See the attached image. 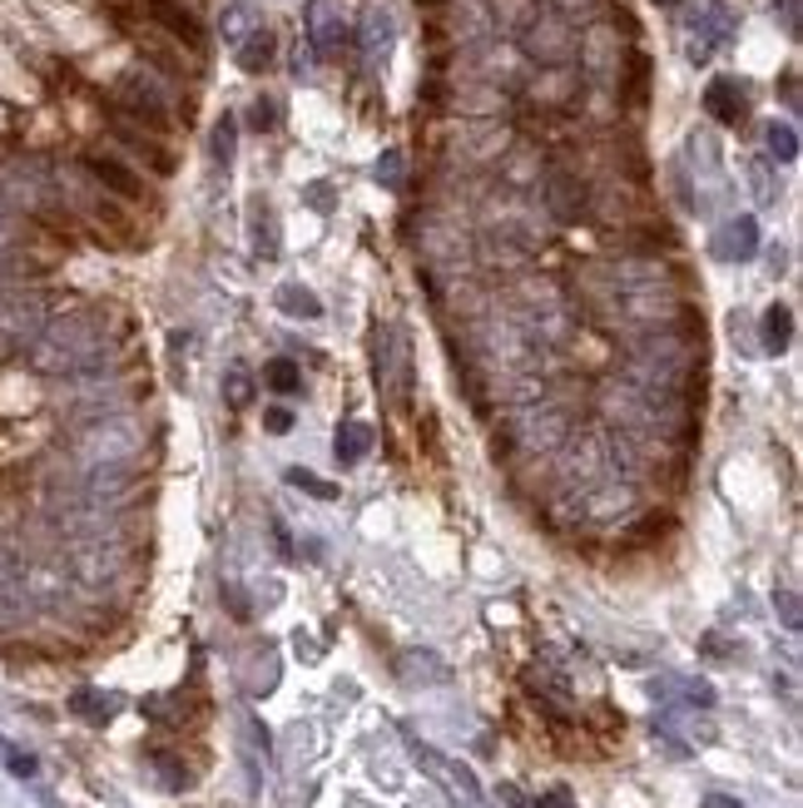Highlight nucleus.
<instances>
[{"instance_id": "obj_19", "label": "nucleus", "mask_w": 803, "mask_h": 808, "mask_svg": "<svg viewBox=\"0 0 803 808\" xmlns=\"http://www.w3.org/2000/svg\"><path fill=\"white\" fill-rule=\"evenodd\" d=\"M278 308H283L287 318H307V323L323 318V303H317L303 283H283V288H278Z\"/></svg>"}, {"instance_id": "obj_20", "label": "nucleus", "mask_w": 803, "mask_h": 808, "mask_svg": "<svg viewBox=\"0 0 803 808\" xmlns=\"http://www.w3.org/2000/svg\"><path fill=\"white\" fill-rule=\"evenodd\" d=\"M793 338V313L783 308V303H773L769 313H763V348L769 352H783Z\"/></svg>"}, {"instance_id": "obj_24", "label": "nucleus", "mask_w": 803, "mask_h": 808, "mask_svg": "<svg viewBox=\"0 0 803 808\" xmlns=\"http://www.w3.org/2000/svg\"><path fill=\"white\" fill-rule=\"evenodd\" d=\"M253 25H263V21H258V11L248 6V0H234V6L224 11V41H228V45H238L248 31H253Z\"/></svg>"}, {"instance_id": "obj_4", "label": "nucleus", "mask_w": 803, "mask_h": 808, "mask_svg": "<svg viewBox=\"0 0 803 808\" xmlns=\"http://www.w3.org/2000/svg\"><path fill=\"white\" fill-rule=\"evenodd\" d=\"M734 35V15L724 0H704L690 15V61H709L714 51H724Z\"/></svg>"}, {"instance_id": "obj_38", "label": "nucleus", "mask_w": 803, "mask_h": 808, "mask_svg": "<svg viewBox=\"0 0 803 808\" xmlns=\"http://www.w3.org/2000/svg\"><path fill=\"white\" fill-rule=\"evenodd\" d=\"M654 6H660V11H674V6H684V0H654Z\"/></svg>"}, {"instance_id": "obj_30", "label": "nucleus", "mask_w": 803, "mask_h": 808, "mask_svg": "<svg viewBox=\"0 0 803 808\" xmlns=\"http://www.w3.org/2000/svg\"><path fill=\"white\" fill-rule=\"evenodd\" d=\"M753 194H759L763 204L779 199V189H773V179H769V164H753Z\"/></svg>"}, {"instance_id": "obj_2", "label": "nucleus", "mask_w": 803, "mask_h": 808, "mask_svg": "<svg viewBox=\"0 0 803 808\" xmlns=\"http://www.w3.org/2000/svg\"><path fill=\"white\" fill-rule=\"evenodd\" d=\"M139 447H144V437L124 417H89L75 437V451L85 467H129L139 457Z\"/></svg>"}, {"instance_id": "obj_9", "label": "nucleus", "mask_w": 803, "mask_h": 808, "mask_svg": "<svg viewBox=\"0 0 803 808\" xmlns=\"http://www.w3.org/2000/svg\"><path fill=\"white\" fill-rule=\"evenodd\" d=\"M704 110H709L719 124H739L744 114H749V95H744L739 80L719 75V80H709V90H704Z\"/></svg>"}, {"instance_id": "obj_35", "label": "nucleus", "mask_w": 803, "mask_h": 808, "mask_svg": "<svg viewBox=\"0 0 803 808\" xmlns=\"http://www.w3.org/2000/svg\"><path fill=\"white\" fill-rule=\"evenodd\" d=\"M704 808H744L739 798H729V794H704Z\"/></svg>"}, {"instance_id": "obj_28", "label": "nucleus", "mask_w": 803, "mask_h": 808, "mask_svg": "<svg viewBox=\"0 0 803 808\" xmlns=\"http://www.w3.org/2000/svg\"><path fill=\"white\" fill-rule=\"evenodd\" d=\"M248 124H253L258 134L278 130V100H268V95H258V100H253V110H248Z\"/></svg>"}, {"instance_id": "obj_11", "label": "nucleus", "mask_w": 803, "mask_h": 808, "mask_svg": "<svg viewBox=\"0 0 803 808\" xmlns=\"http://www.w3.org/2000/svg\"><path fill=\"white\" fill-rule=\"evenodd\" d=\"M397 675H402L406 685H446V679H452V665H446L436 649H406V655L397 659Z\"/></svg>"}, {"instance_id": "obj_29", "label": "nucleus", "mask_w": 803, "mask_h": 808, "mask_svg": "<svg viewBox=\"0 0 803 808\" xmlns=\"http://www.w3.org/2000/svg\"><path fill=\"white\" fill-rule=\"evenodd\" d=\"M773 605H779V615H783V625H789V630L803 625V620H799V596H793V590H779V596H773Z\"/></svg>"}, {"instance_id": "obj_26", "label": "nucleus", "mask_w": 803, "mask_h": 808, "mask_svg": "<svg viewBox=\"0 0 803 808\" xmlns=\"http://www.w3.org/2000/svg\"><path fill=\"white\" fill-rule=\"evenodd\" d=\"M234 140H238V120L234 114H224V120L214 124V160L224 164V170L234 164Z\"/></svg>"}, {"instance_id": "obj_21", "label": "nucleus", "mask_w": 803, "mask_h": 808, "mask_svg": "<svg viewBox=\"0 0 803 808\" xmlns=\"http://www.w3.org/2000/svg\"><path fill=\"white\" fill-rule=\"evenodd\" d=\"M253 249L258 259H278V219L268 204H253Z\"/></svg>"}, {"instance_id": "obj_8", "label": "nucleus", "mask_w": 803, "mask_h": 808, "mask_svg": "<svg viewBox=\"0 0 803 808\" xmlns=\"http://www.w3.org/2000/svg\"><path fill=\"white\" fill-rule=\"evenodd\" d=\"M40 328H45V308H40L35 293H10V298H0V332H10V338H35Z\"/></svg>"}, {"instance_id": "obj_14", "label": "nucleus", "mask_w": 803, "mask_h": 808, "mask_svg": "<svg viewBox=\"0 0 803 808\" xmlns=\"http://www.w3.org/2000/svg\"><path fill=\"white\" fill-rule=\"evenodd\" d=\"M85 170L95 174V179L105 184V189L124 194V199H139V194H144V184H139V174H134V170H124V164H119V160H109V154H89V160H85Z\"/></svg>"}, {"instance_id": "obj_33", "label": "nucleus", "mask_w": 803, "mask_h": 808, "mask_svg": "<svg viewBox=\"0 0 803 808\" xmlns=\"http://www.w3.org/2000/svg\"><path fill=\"white\" fill-rule=\"evenodd\" d=\"M263 427L273 432V437H283V432H293V412H287V407H273V412L263 417Z\"/></svg>"}, {"instance_id": "obj_7", "label": "nucleus", "mask_w": 803, "mask_h": 808, "mask_svg": "<svg viewBox=\"0 0 803 808\" xmlns=\"http://www.w3.org/2000/svg\"><path fill=\"white\" fill-rule=\"evenodd\" d=\"M119 100H124V110L134 114V120L154 124V130H164L169 124V100L149 75H124V80H119Z\"/></svg>"}, {"instance_id": "obj_6", "label": "nucleus", "mask_w": 803, "mask_h": 808, "mask_svg": "<svg viewBox=\"0 0 803 808\" xmlns=\"http://www.w3.org/2000/svg\"><path fill=\"white\" fill-rule=\"evenodd\" d=\"M412 754H416V764L426 768V774H436L446 788H452L456 798H462L466 808H481V784H476V774L466 764H456V758H446L442 749H432V744H416L412 739Z\"/></svg>"}, {"instance_id": "obj_13", "label": "nucleus", "mask_w": 803, "mask_h": 808, "mask_svg": "<svg viewBox=\"0 0 803 808\" xmlns=\"http://www.w3.org/2000/svg\"><path fill=\"white\" fill-rule=\"evenodd\" d=\"M719 253L734 263H749L753 253H759V219H749V214H739V219L724 223V239H719Z\"/></svg>"}, {"instance_id": "obj_5", "label": "nucleus", "mask_w": 803, "mask_h": 808, "mask_svg": "<svg viewBox=\"0 0 803 808\" xmlns=\"http://www.w3.org/2000/svg\"><path fill=\"white\" fill-rule=\"evenodd\" d=\"M307 25V45H313L323 61H337L347 45V15H343V0H313L303 15Z\"/></svg>"}, {"instance_id": "obj_34", "label": "nucleus", "mask_w": 803, "mask_h": 808, "mask_svg": "<svg viewBox=\"0 0 803 808\" xmlns=\"http://www.w3.org/2000/svg\"><path fill=\"white\" fill-rule=\"evenodd\" d=\"M535 808H575L571 788H545L541 798H535Z\"/></svg>"}, {"instance_id": "obj_25", "label": "nucleus", "mask_w": 803, "mask_h": 808, "mask_svg": "<svg viewBox=\"0 0 803 808\" xmlns=\"http://www.w3.org/2000/svg\"><path fill=\"white\" fill-rule=\"evenodd\" d=\"M287 487L307 491V496H317V501H337V487H333V481L313 477V471H303V467H293V471H287Z\"/></svg>"}, {"instance_id": "obj_32", "label": "nucleus", "mask_w": 803, "mask_h": 808, "mask_svg": "<svg viewBox=\"0 0 803 808\" xmlns=\"http://www.w3.org/2000/svg\"><path fill=\"white\" fill-rule=\"evenodd\" d=\"M228 402H234V407H243V402H248V372L243 368L228 372Z\"/></svg>"}, {"instance_id": "obj_23", "label": "nucleus", "mask_w": 803, "mask_h": 808, "mask_svg": "<svg viewBox=\"0 0 803 808\" xmlns=\"http://www.w3.org/2000/svg\"><path fill=\"white\" fill-rule=\"evenodd\" d=\"M763 144H769V154H773L779 164H793V160H799V130H793V124H779V120H773L769 130H763Z\"/></svg>"}, {"instance_id": "obj_10", "label": "nucleus", "mask_w": 803, "mask_h": 808, "mask_svg": "<svg viewBox=\"0 0 803 808\" xmlns=\"http://www.w3.org/2000/svg\"><path fill=\"white\" fill-rule=\"evenodd\" d=\"M149 11H154V21L164 25L174 41H184L188 51H204V25L194 21V11H184V6H174V0H149Z\"/></svg>"}, {"instance_id": "obj_22", "label": "nucleus", "mask_w": 803, "mask_h": 808, "mask_svg": "<svg viewBox=\"0 0 803 808\" xmlns=\"http://www.w3.org/2000/svg\"><path fill=\"white\" fill-rule=\"evenodd\" d=\"M263 382H268L273 392H283V397H293V392L303 387V368H297L293 358H273V362L263 368Z\"/></svg>"}, {"instance_id": "obj_3", "label": "nucleus", "mask_w": 803, "mask_h": 808, "mask_svg": "<svg viewBox=\"0 0 803 808\" xmlns=\"http://www.w3.org/2000/svg\"><path fill=\"white\" fill-rule=\"evenodd\" d=\"M377 392L392 407H406V397H412V342L397 323L377 328Z\"/></svg>"}, {"instance_id": "obj_12", "label": "nucleus", "mask_w": 803, "mask_h": 808, "mask_svg": "<svg viewBox=\"0 0 803 808\" xmlns=\"http://www.w3.org/2000/svg\"><path fill=\"white\" fill-rule=\"evenodd\" d=\"M362 61L367 65H382L387 61V51H392V41H397V25H392V15L387 11H367L362 15Z\"/></svg>"}, {"instance_id": "obj_37", "label": "nucleus", "mask_w": 803, "mask_h": 808, "mask_svg": "<svg viewBox=\"0 0 803 808\" xmlns=\"http://www.w3.org/2000/svg\"><path fill=\"white\" fill-rule=\"evenodd\" d=\"M10 576H15V560H10L6 550H0V580H10Z\"/></svg>"}, {"instance_id": "obj_31", "label": "nucleus", "mask_w": 803, "mask_h": 808, "mask_svg": "<svg viewBox=\"0 0 803 808\" xmlns=\"http://www.w3.org/2000/svg\"><path fill=\"white\" fill-rule=\"evenodd\" d=\"M773 15L783 21L789 35H799V0H773Z\"/></svg>"}, {"instance_id": "obj_18", "label": "nucleus", "mask_w": 803, "mask_h": 808, "mask_svg": "<svg viewBox=\"0 0 803 808\" xmlns=\"http://www.w3.org/2000/svg\"><path fill=\"white\" fill-rule=\"evenodd\" d=\"M69 709H75L79 719H89V724H109V719H115V709H119V699L105 695V689H75Z\"/></svg>"}, {"instance_id": "obj_1", "label": "nucleus", "mask_w": 803, "mask_h": 808, "mask_svg": "<svg viewBox=\"0 0 803 808\" xmlns=\"http://www.w3.org/2000/svg\"><path fill=\"white\" fill-rule=\"evenodd\" d=\"M105 352H109L105 323H99L95 313H65V318L45 323V328L35 332V342H30L35 368L55 372V378H75V372L99 368Z\"/></svg>"}, {"instance_id": "obj_16", "label": "nucleus", "mask_w": 803, "mask_h": 808, "mask_svg": "<svg viewBox=\"0 0 803 808\" xmlns=\"http://www.w3.org/2000/svg\"><path fill=\"white\" fill-rule=\"evenodd\" d=\"M545 199H551V214L561 223L580 219V209H585V189L571 179V174H551V184H545Z\"/></svg>"}, {"instance_id": "obj_15", "label": "nucleus", "mask_w": 803, "mask_h": 808, "mask_svg": "<svg viewBox=\"0 0 803 808\" xmlns=\"http://www.w3.org/2000/svg\"><path fill=\"white\" fill-rule=\"evenodd\" d=\"M238 51V65H243L248 75H263L268 65H273V55H278V41H273V31L268 25H253V31L243 35V41L234 45Z\"/></svg>"}, {"instance_id": "obj_36", "label": "nucleus", "mask_w": 803, "mask_h": 808, "mask_svg": "<svg viewBox=\"0 0 803 808\" xmlns=\"http://www.w3.org/2000/svg\"><path fill=\"white\" fill-rule=\"evenodd\" d=\"M10 768H15V774H35V758H30V754H15V749H10Z\"/></svg>"}, {"instance_id": "obj_17", "label": "nucleus", "mask_w": 803, "mask_h": 808, "mask_svg": "<svg viewBox=\"0 0 803 808\" xmlns=\"http://www.w3.org/2000/svg\"><path fill=\"white\" fill-rule=\"evenodd\" d=\"M337 461H343V467H352V461H362L367 451H372V427H367V422H343V427H337Z\"/></svg>"}, {"instance_id": "obj_27", "label": "nucleus", "mask_w": 803, "mask_h": 808, "mask_svg": "<svg viewBox=\"0 0 803 808\" xmlns=\"http://www.w3.org/2000/svg\"><path fill=\"white\" fill-rule=\"evenodd\" d=\"M377 184H387V189H402V184H406V160H402V150H387L382 160H377Z\"/></svg>"}]
</instances>
